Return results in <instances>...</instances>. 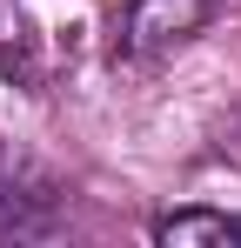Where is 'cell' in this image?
Here are the masks:
<instances>
[{
  "label": "cell",
  "mask_w": 241,
  "mask_h": 248,
  "mask_svg": "<svg viewBox=\"0 0 241 248\" xmlns=\"http://www.w3.org/2000/svg\"><path fill=\"white\" fill-rule=\"evenodd\" d=\"M221 0H120L114 7V54L120 61H154L167 47H181L214 20Z\"/></svg>",
  "instance_id": "cell-1"
},
{
  "label": "cell",
  "mask_w": 241,
  "mask_h": 248,
  "mask_svg": "<svg viewBox=\"0 0 241 248\" xmlns=\"http://www.w3.org/2000/svg\"><path fill=\"white\" fill-rule=\"evenodd\" d=\"M161 248H241V215L228 208H174L154 221Z\"/></svg>",
  "instance_id": "cell-2"
},
{
  "label": "cell",
  "mask_w": 241,
  "mask_h": 248,
  "mask_svg": "<svg viewBox=\"0 0 241 248\" xmlns=\"http://www.w3.org/2000/svg\"><path fill=\"white\" fill-rule=\"evenodd\" d=\"M54 188L47 181H27V174H7L0 168V235H40L54 215Z\"/></svg>",
  "instance_id": "cell-3"
},
{
  "label": "cell",
  "mask_w": 241,
  "mask_h": 248,
  "mask_svg": "<svg viewBox=\"0 0 241 248\" xmlns=\"http://www.w3.org/2000/svg\"><path fill=\"white\" fill-rule=\"evenodd\" d=\"M0 74L14 81H34V27L14 0H0Z\"/></svg>",
  "instance_id": "cell-4"
}]
</instances>
